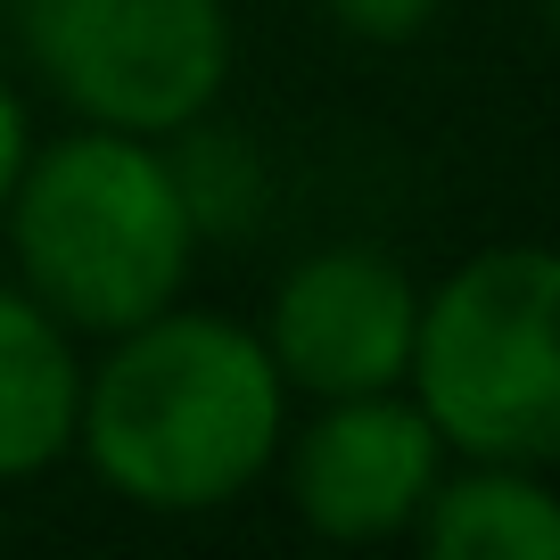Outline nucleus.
<instances>
[{"instance_id":"f257e3e1","label":"nucleus","mask_w":560,"mask_h":560,"mask_svg":"<svg viewBox=\"0 0 560 560\" xmlns=\"http://www.w3.org/2000/svg\"><path fill=\"white\" fill-rule=\"evenodd\" d=\"M289 380L223 314H149L83 380L74 445L140 511H223L280 454Z\"/></svg>"},{"instance_id":"f03ea898","label":"nucleus","mask_w":560,"mask_h":560,"mask_svg":"<svg viewBox=\"0 0 560 560\" xmlns=\"http://www.w3.org/2000/svg\"><path fill=\"white\" fill-rule=\"evenodd\" d=\"M9 231H18L34 305L100 338L165 314L198 247L174 165L140 132H107V124L18 165Z\"/></svg>"},{"instance_id":"7ed1b4c3","label":"nucleus","mask_w":560,"mask_h":560,"mask_svg":"<svg viewBox=\"0 0 560 560\" xmlns=\"http://www.w3.org/2000/svg\"><path fill=\"white\" fill-rule=\"evenodd\" d=\"M560 264L544 247H487L412 322V404L454 454L544 470L560 454Z\"/></svg>"},{"instance_id":"20e7f679","label":"nucleus","mask_w":560,"mask_h":560,"mask_svg":"<svg viewBox=\"0 0 560 560\" xmlns=\"http://www.w3.org/2000/svg\"><path fill=\"white\" fill-rule=\"evenodd\" d=\"M25 50L107 132H190L231 74L223 0H25Z\"/></svg>"},{"instance_id":"39448f33","label":"nucleus","mask_w":560,"mask_h":560,"mask_svg":"<svg viewBox=\"0 0 560 560\" xmlns=\"http://www.w3.org/2000/svg\"><path fill=\"white\" fill-rule=\"evenodd\" d=\"M412 322L420 289L396 256L380 247H322L280 280L272 322H264V354L289 387L305 396H371L396 387L412 363Z\"/></svg>"},{"instance_id":"423d86ee","label":"nucleus","mask_w":560,"mask_h":560,"mask_svg":"<svg viewBox=\"0 0 560 560\" xmlns=\"http://www.w3.org/2000/svg\"><path fill=\"white\" fill-rule=\"evenodd\" d=\"M438 470H445V438L429 429L420 404L387 396V387L330 396V412L289 454V503L330 544H380L420 520Z\"/></svg>"},{"instance_id":"0eeeda50","label":"nucleus","mask_w":560,"mask_h":560,"mask_svg":"<svg viewBox=\"0 0 560 560\" xmlns=\"http://www.w3.org/2000/svg\"><path fill=\"white\" fill-rule=\"evenodd\" d=\"M83 363L50 305L0 289V478H34L74 445Z\"/></svg>"},{"instance_id":"6e6552de","label":"nucleus","mask_w":560,"mask_h":560,"mask_svg":"<svg viewBox=\"0 0 560 560\" xmlns=\"http://www.w3.org/2000/svg\"><path fill=\"white\" fill-rule=\"evenodd\" d=\"M412 527L438 560H560V503L520 462H478L454 487L438 478Z\"/></svg>"},{"instance_id":"1a4fd4ad","label":"nucleus","mask_w":560,"mask_h":560,"mask_svg":"<svg viewBox=\"0 0 560 560\" xmlns=\"http://www.w3.org/2000/svg\"><path fill=\"white\" fill-rule=\"evenodd\" d=\"M174 165V190H182V207H190V231L207 240V231H223V240H240V231H256V214H264V165H256V149L247 140H231V132H198L182 158H165Z\"/></svg>"},{"instance_id":"9d476101","label":"nucleus","mask_w":560,"mask_h":560,"mask_svg":"<svg viewBox=\"0 0 560 560\" xmlns=\"http://www.w3.org/2000/svg\"><path fill=\"white\" fill-rule=\"evenodd\" d=\"M322 9L354 42H412V34H429V18H438L445 0H322Z\"/></svg>"},{"instance_id":"9b49d317","label":"nucleus","mask_w":560,"mask_h":560,"mask_svg":"<svg viewBox=\"0 0 560 560\" xmlns=\"http://www.w3.org/2000/svg\"><path fill=\"white\" fill-rule=\"evenodd\" d=\"M18 165H25V107H18V91L0 83V198H9Z\"/></svg>"}]
</instances>
